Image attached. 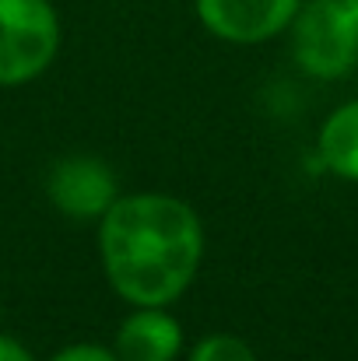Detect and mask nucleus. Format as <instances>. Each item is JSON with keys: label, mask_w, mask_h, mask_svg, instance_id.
<instances>
[{"label": "nucleus", "mask_w": 358, "mask_h": 361, "mask_svg": "<svg viewBox=\"0 0 358 361\" xmlns=\"http://www.w3.org/2000/svg\"><path fill=\"white\" fill-rule=\"evenodd\" d=\"M106 277L133 305L176 302L204 252V232L197 214L162 193H141L113 200L99 228Z\"/></svg>", "instance_id": "f257e3e1"}, {"label": "nucleus", "mask_w": 358, "mask_h": 361, "mask_svg": "<svg viewBox=\"0 0 358 361\" xmlns=\"http://www.w3.org/2000/svg\"><path fill=\"white\" fill-rule=\"evenodd\" d=\"M295 60L313 78H345L358 63V0H309L295 14Z\"/></svg>", "instance_id": "f03ea898"}, {"label": "nucleus", "mask_w": 358, "mask_h": 361, "mask_svg": "<svg viewBox=\"0 0 358 361\" xmlns=\"http://www.w3.org/2000/svg\"><path fill=\"white\" fill-rule=\"evenodd\" d=\"M60 46V21L49 0H0V85L39 78Z\"/></svg>", "instance_id": "7ed1b4c3"}, {"label": "nucleus", "mask_w": 358, "mask_h": 361, "mask_svg": "<svg viewBox=\"0 0 358 361\" xmlns=\"http://www.w3.org/2000/svg\"><path fill=\"white\" fill-rule=\"evenodd\" d=\"M201 21L229 42H263L295 21L299 0H197Z\"/></svg>", "instance_id": "20e7f679"}, {"label": "nucleus", "mask_w": 358, "mask_h": 361, "mask_svg": "<svg viewBox=\"0 0 358 361\" xmlns=\"http://www.w3.org/2000/svg\"><path fill=\"white\" fill-rule=\"evenodd\" d=\"M113 176L95 158H67L56 165L49 197L71 218H95L106 214L113 204Z\"/></svg>", "instance_id": "39448f33"}, {"label": "nucleus", "mask_w": 358, "mask_h": 361, "mask_svg": "<svg viewBox=\"0 0 358 361\" xmlns=\"http://www.w3.org/2000/svg\"><path fill=\"white\" fill-rule=\"evenodd\" d=\"M183 348V330L179 323L162 312V305H141L117 337L119 361H172Z\"/></svg>", "instance_id": "423d86ee"}, {"label": "nucleus", "mask_w": 358, "mask_h": 361, "mask_svg": "<svg viewBox=\"0 0 358 361\" xmlns=\"http://www.w3.org/2000/svg\"><path fill=\"white\" fill-rule=\"evenodd\" d=\"M320 158L341 179L358 183V102L341 106L320 130Z\"/></svg>", "instance_id": "0eeeda50"}, {"label": "nucleus", "mask_w": 358, "mask_h": 361, "mask_svg": "<svg viewBox=\"0 0 358 361\" xmlns=\"http://www.w3.org/2000/svg\"><path fill=\"white\" fill-rule=\"evenodd\" d=\"M190 361H256V355H253L239 337H225V334H218V337L201 341V344H197V351L190 355Z\"/></svg>", "instance_id": "6e6552de"}, {"label": "nucleus", "mask_w": 358, "mask_h": 361, "mask_svg": "<svg viewBox=\"0 0 358 361\" xmlns=\"http://www.w3.org/2000/svg\"><path fill=\"white\" fill-rule=\"evenodd\" d=\"M53 361H119L113 351L99 348V344H74L67 351H60Z\"/></svg>", "instance_id": "1a4fd4ad"}, {"label": "nucleus", "mask_w": 358, "mask_h": 361, "mask_svg": "<svg viewBox=\"0 0 358 361\" xmlns=\"http://www.w3.org/2000/svg\"><path fill=\"white\" fill-rule=\"evenodd\" d=\"M0 361H32V355L18 344V341H11V337H0Z\"/></svg>", "instance_id": "9d476101"}]
</instances>
